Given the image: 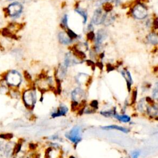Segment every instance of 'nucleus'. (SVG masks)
<instances>
[{"instance_id":"obj_1","label":"nucleus","mask_w":158,"mask_h":158,"mask_svg":"<svg viewBox=\"0 0 158 158\" xmlns=\"http://www.w3.org/2000/svg\"><path fill=\"white\" fill-rule=\"evenodd\" d=\"M7 10L9 16L13 18H17L22 13L23 6L19 2H14L9 6Z\"/></svg>"},{"instance_id":"obj_2","label":"nucleus","mask_w":158,"mask_h":158,"mask_svg":"<svg viewBox=\"0 0 158 158\" xmlns=\"http://www.w3.org/2000/svg\"><path fill=\"white\" fill-rule=\"evenodd\" d=\"M82 129L80 127L75 126L70 130V132L65 134L66 138L73 143H78L81 140Z\"/></svg>"},{"instance_id":"obj_3","label":"nucleus","mask_w":158,"mask_h":158,"mask_svg":"<svg viewBox=\"0 0 158 158\" xmlns=\"http://www.w3.org/2000/svg\"><path fill=\"white\" fill-rule=\"evenodd\" d=\"M21 76L17 71L12 70L8 73L6 77L7 82L13 86H18L21 82Z\"/></svg>"},{"instance_id":"obj_4","label":"nucleus","mask_w":158,"mask_h":158,"mask_svg":"<svg viewBox=\"0 0 158 158\" xmlns=\"http://www.w3.org/2000/svg\"><path fill=\"white\" fill-rule=\"evenodd\" d=\"M23 101L26 105L29 107H33L36 100V92L34 90H28L23 94Z\"/></svg>"},{"instance_id":"obj_5","label":"nucleus","mask_w":158,"mask_h":158,"mask_svg":"<svg viewBox=\"0 0 158 158\" xmlns=\"http://www.w3.org/2000/svg\"><path fill=\"white\" fill-rule=\"evenodd\" d=\"M133 14L137 19H143L147 16L148 11L143 5L138 4L133 8Z\"/></svg>"},{"instance_id":"obj_6","label":"nucleus","mask_w":158,"mask_h":158,"mask_svg":"<svg viewBox=\"0 0 158 158\" xmlns=\"http://www.w3.org/2000/svg\"><path fill=\"white\" fill-rule=\"evenodd\" d=\"M106 15L107 14L103 13L101 9L95 10L92 19L93 23L96 24V25H99V24L103 23L105 20Z\"/></svg>"},{"instance_id":"obj_7","label":"nucleus","mask_w":158,"mask_h":158,"mask_svg":"<svg viewBox=\"0 0 158 158\" xmlns=\"http://www.w3.org/2000/svg\"><path fill=\"white\" fill-rule=\"evenodd\" d=\"M107 36V33L105 30L101 29L97 33L96 39V51H98L100 50V46Z\"/></svg>"},{"instance_id":"obj_8","label":"nucleus","mask_w":158,"mask_h":158,"mask_svg":"<svg viewBox=\"0 0 158 158\" xmlns=\"http://www.w3.org/2000/svg\"><path fill=\"white\" fill-rule=\"evenodd\" d=\"M84 97L83 90L80 88H77L73 91L72 93V98L74 102L81 101Z\"/></svg>"},{"instance_id":"obj_9","label":"nucleus","mask_w":158,"mask_h":158,"mask_svg":"<svg viewBox=\"0 0 158 158\" xmlns=\"http://www.w3.org/2000/svg\"><path fill=\"white\" fill-rule=\"evenodd\" d=\"M78 62L76 59L74 58V56L72 55L70 53H68L65 55L64 60V65L65 67H69L73 65L77 64Z\"/></svg>"},{"instance_id":"obj_10","label":"nucleus","mask_w":158,"mask_h":158,"mask_svg":"<svg viewBox=\"0 0 158 158\" xmlns=\"http://www.w3.org/2000/svg\"><path fill=\"white\" fill-rule=\"evenodd\" d=\"M58 38L60 43L64 45H68L72 42L71 38L64 32H60L58 35Z\"/></svg>"},{"instance_id":"obj_11","label":"nucleus","mask_w":158,"mask_h":158,"mask_svg":"<svg viewBox=\"0 0 158 158\" xmlns=\"http://www.w3.org/2000/svg\"><path fill=\"white\" fill-rule=\"evenodd\" d=\"M121 73H122V76L124 77V78L125 79V80L127 81V86H128V89L130 91L131 85L133 83L132 78L130 72H129V71L127 70H123L122 72H121Z\"/></svg>"},{"instance_id":"obj_12","label":"nucleus","mask_w":158,"mask_h":158,"mask_svg":"<svg viewBox=\"0 0 158 158\" xmlns=\"http://www.w3.org/2000/svg\"><path fill=\"white\" fill-rule=\"evenodd\" d=\"M101 128L104 130H117L119 131L122 132L124 133H128L129 132V130L125 128V127H122L115 125H107V126H105V127H101Z\"/></svg>"},{"instance_id":"obj_13","label":"nucleus","mask_w":158,"mask_h":158,"mask_svg":"<svg viewBox=\"0 0 158 158\" xmlns=\"http://www.w3.org/2000/svg\"><path fill=\"white\" fill-rule=\"evenodd\" d=\"M68 112V107H67L65 105H60L58 109V111L52 114V117H56L60 116V115H64Z\"/></svg>"},{"instance_id":"obj_14","label":"nucleus","mask_w":158,"mask_h":158,"mask_svg":"<svg viewBox=\"0 0 158 158\" xmlns=\"http://www.w3.org/2000/svg\"><path fill=\"white\" fill-rule=\"evenodd\" d=\"M114 116L116 118L117 120L121 121V122L127 123V122H129L130 121V117L128 115H117V114H115Z\"/></svg>"},{"instance_id":"obj_15","label":"nucleus","mask_w":158,"mask_h":158,"mask_svg":"<svg viewBox=\"0 0 158 158\" xmlns=\"http://www.w3.org/2000/svg\"><path fill=\"white\" fill-rule=\"evenodd\" d=\"M148 40L150 43L153 44V45H157V42H158V37L157 35L155 33H150L148 36Z\"/></svg>"},{"instance_id":"obj_16","label":"nucleus","mask_w":158,"mask_h":158,"mask_svg":"<svg viewBox=\"0 0 158 158\" xmlns=\"http://www.w3.org/2000/svg\"><path fill=\"white\" fill-rule=\"evenodd\" d=\"M75 11L78 14L81 15L83 18V23H85L87 21V18H88V15L87 13L85 10H84L81 8H77L75 9Z\"/></svg>"},{"instance_id":"obj_17","label":"nucleus","mask_w":158,"mask_h":158,"mask_svg":"<svg viewBox=\"0 0 158 158\" xmlns=\"http://www.w3.org/2000/svg\"><path fill=\"white\" fill-rule=\"evenodd\" d=\"M101 114L102 115H104L105 117H111V116H114V115L115 114V111L114 110L112 111H104V112H101Z\"/></svg>"},{"instance_id":"obj_18","label":"nucleus","mask_w":158,"mask_h":158,"mask_svg":"<svg viewBox=\"0 0 158 158\" xmlns=\"http://www.w3.org/2000/svg\"><path fill=\"white\" fill-rule=\"evenodd\" d=\"M103 8H104L105 11H106L107 12H109V11H111L112 9L113 6H112V4H111L110 3H105V4L103 5Z\"/></svg>"},{"instance_id":"obj_19","label":"nucleus","mask_w":158,"mask_h":158,"mask_svg":"<svg viewBox=\"0 0 158 158\" xmlns=\"http://www.w3.org/2000/svg\"><path fill=\"white\" fill-rule=\"evenodd\" d=\"M62 25L64 27H68V16L65 15L62 20Z\"/></svg>"},{"instance_id":"obj_20","label":"nucleus","mask_w":158,"mask_h":158,"mask_svg":"<svg viewBox=\"0 0 158 158\" xmlns=\"http://www.w3.org/2000/svg\"><path fill=\"white\" fill-rule=\"evenodd\" d=\"M68 36H69V37H70V38H76L77 36V35L74 32L72 31L71 30H70V29L68 30Z\"/></svg>"},{"instance_id":"obj_21","label":"nucleus","mask_w":158,"mask_h":158,"mask_svg":"<svg viewBox=\"0 0 158 158\" xmlns=\"http://www.w3.org/2000/svg\"><path fill=\"white\" fill-rule=\"evenodd\" d=\"M157 87L156 86V87L153 90V97L155 99L157 98Z\"/></svg>"},{"instance_id":"obj_22","label":"nucleus","mask_w":158,"mask_h":158,"mask_svg":"<svg viewBox=\"0 0 158 158\" xmlns=\"http://www.w3.org/2000/svg\"><path fill=\"white\" fill-rule=\"evenodd\" d=\"M139 154H140V153H139V151H134L133 152H132V156L133 158H137V157L139 156Z\"/></svg>"},{"instance_id":"obj_23","label":"nucleus","mask_w":158,"mask_h":158,"mask_svg":"<svg viewBox=\"0 0 158 158\" xmlns=\"http://www.w3.org/2000/svg\"><path fill=\"white\" fill-rule=\"evenodd\" d=\"M94 37H95V35L93 32H91L88 34V38L89 40H92L94 38Z\"/></svg>"},{"instance_id":"obj_24","label":"nucleus","mask_w":158,"mask_h":158,"mask_svg":"<svg viewBox=\"0 0 158 158\" xmlns=\"http://www.w3.org/2000/svg\"><path fill=\"white\" fill-rule=\"evenodd\" d=\"M91 106L93 107H97V106H98V102L96 101H93L92 103H91Z\"/></svg>"},{"instance_id":"obj_25","label":"nucleus","mask_w":158,"mask_h":158,"mask_svg":"<svg viewBox=\"0 0 158 158\" xmlns=\"http://www.w3.org/2000/svg\"><path fill=\"white\" fill-rule=\"evenodd\" d=\"M111 1V0H100L101 3H108L109 1Z\"/></svg>"},{"instance_id":"obj_26","label":"nucleus","mask_w":158,"mask_h":158,"mask_svg":"<svg viewBox=\"0 0 158 158\" xmlns=\"http://www.w3.org/2000/svg\"><path fill=\"white\" fill-rule=\"evenodd\" d=\"M8 1H13V0H8Z\"/></svg>"}]
</instances>
